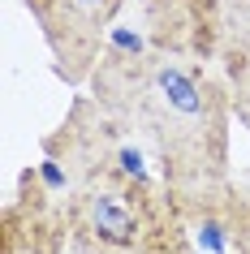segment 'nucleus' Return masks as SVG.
Returning <instances> with one entry per match:
<instances>
[{
    "label": "nucleus",
    "mask_w": 250,
    "mask_h": 254,
    "mask_svg": "<svg viewBox=\"0 0 250 254\" xmlns=\"http://www.w3.org/2000/svg\"><path fill=\"white\" fill-rule=\"evenodd\" d=\"M147 48L177 61H211L224 39V0H143Z\"/></svg>",
    "instance_id": "3"
},
{
    "label": "nucleus",
    "mask_w": 250,
    "mask_h": 254,
    "mask_svg": "<svg viewBox=\"0 0 250 254\" xmlns=\"http://www.w3.org/2000/svg\"><path fill=\"white\" fill-rule=\"evenodd\" d=\"M4 254H65V211L30 177L17 181V198L4 211Z\"/></svg>",
    "instance_id": "4"
},
{
    "label": "nucleus",
    "mask_w": 250,
    "mask_h": 254,
    "mask_svg": "<svg viewBox=\"0 0 250 254\" xmlns=\"http://www.w3.org/2000/svg\"><path fill=\"white\" fill-rule=\"evenodd\" d=\"M224 73L233 86V112L250 129V0H224Z\"/></svg>",
    "instance_id": "5"
},
{
    "label": "nucleus",
    "mask_w": 250,
    "mask_h": 254,
    "mask_svg": "<svg viewBox=\"0 0 250 254\" xmlns=\"http://www.w3.org/2000/svg\"><path fill=\"white\" fill-rule=\"evenodd\" d=\"M229 224H233V246H237V254H250V202H237L233 207V215H229Z\"/></svg>",
    "instance_id": "6"
},
{
    "label": "nucleus",
    "mask_w": 250,
    "mask_h": 254,
    "mask_svg": "<svg viewBox=\"0 0 250 254\" xmlns=\"http://www.w3.org/2000/svg\"><path fill=\"white\" fill-rule=\"evenodd\" d=\"M95 99L125 134H138L160 160V181L185 220L233 215L237 190L229 177L233 95L203 65L160 56L130 30H112V48L91 73Z\"/></svg>",
    "instance_id": "1"
},
{
    "label": "nucleus",
    "mask_w": 250,
    "mask_h": 254,
    "mask_svg": "<svg viewBox=\"0 0 250 254\" xmlns=\"http://www.w3.org/2000/svg\"><path fill=\"white\" fill-rule=\"evenodd\" d=\"M30 17L39 22L43 39L56 56L61 78L82 86L104 61V43L112 39L117 13L130 0H22Z\"/></svg>",
    "instance_id": "2"
}]
</instances>
